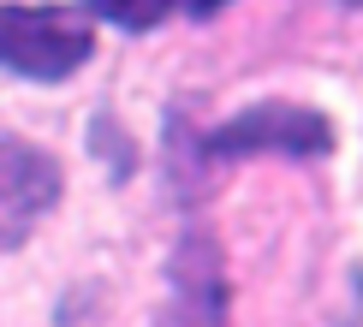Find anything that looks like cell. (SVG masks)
I'll return each mask as SVG.
<instances>
[{
    "instance_id": "6da1fadb",
    "label": "cell",
    "mask_w": 363,
    "mask_h": 327,
    "mask_svg": "<svg viewBox=\"0 0 363 327\" xmlns=\"http://www.w3.org/2000/svg\"><path fill=\"white\" fill-rule=\"evenodd\" d=\"M89 54H96V30L78 6H60V0H42V6L6 0L0 6V66L6 71L60 84L78 66H89Z\"/></svg>"
},
{
    "instance_id": "7a4b0ae2",
    "label": "cell",
    "mask_w": 363,
    "mask_h": 327,
    "mask_svg": "<svg viewBox=\"0 0 363 327\" xmlns=\"http://www.w3.org/2000/svg\"><path fill=\"white\" fill-rule=\"evenodd\" d=\"M208 161H250V155H292V161H322L334 155V125L328 113L298 108V101H250L203 137Z\"/></svg>"
},
{
    "instance_id": "3957f363",
    "label": "cell",
    "mask_w": 363,
    "mask_h": 327,
    "mask_svg": "<svg viewBox=\"0 0 363 327\" xmlns=\"http://www.w3.org/2000/svg\"><path fill=\"white\" fill-rule=\"evenodd\" d=\"M155 327H233V292H226L220 244L203 226H191L173 244L167 262V304L155 309Z\"/></svg>"
},
{
    "instance_id": "277c9868",
    "label": "cell",
    "mask_w": 363,
    "mask_h": 327,
    "mask_svg": "<svg viewBox=\"0 0 363 327\" xmlns=\"http://www.w3.org/2000/svg\"><path fill=\"white\" fill-rule=\"evenodd\" d=\"M66 173L42 143L0 137V250H18L42 214H54Z\"/></svg>"
},
{
    "instance_id": "5b68a950",
    "label": "cell",
    "mask_w": 363,
    "mask_h": 327,
    "mask_svg": "<svg viewBox=\"0 0 363 327\" xmlns=\"http://www.w3.org/2000/svg\"><path fill=\"white\" fill-rule=\"evenodd\" d=\"M89 149H96V161L108 167V178L113 185H125L131 173H138V143L119 131V119H113V108H96L89 113Z\"/></svg>"
},
{
    "instance_id": "8992f818",
    "label": "cell",
    "mask_w": 363,
    "mask_h": 327,
    "mask_svg": "<svg viewBox=\"0 0 363 327\" xmlns=\"http://www.w3.org/2000/svg\"><path fill=\"white\" fill-rule=\"evenodd\" d=\"M96 18H108L119 30H149V24H161L173 12V0H84Z\"/></svg>"
},
{
    "instance_id": "52a82bcc",
    "label": "cell",
    "mask_w": 363,
    "mask_h": 327,
    "mask_svg": "<svg viewBox=\"0 0 363 327\" xmlns=\"http://www.w3.org/2000/svg\"><path fill=\"white\" fill-rule=\"evenodd\" d=\"M220 6H233V0H185V12H191V18H215Z\"/></svg>"
},
{
    "instance_id": "ba28073f",
    "label": "cell",
    "mask_w": 363,
    "mask_h": 327,
    "mask_svg": "<svg viewBox=\"0 0 363 327\" xmlns=\"http://www.w3.org/2000/svg\"><path fill=\"white\" fill-rule=\"evenodd\" d=\"M334 6H352V12H357V6H363V0H334Z\"/></svg>"
}]
</instances>
